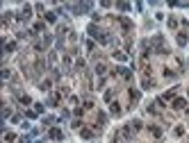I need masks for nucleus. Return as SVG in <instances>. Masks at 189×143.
I'll use <instances>...</instances> for the list:
<instances>
[{
    "label": "nucleus",
    "instance_id": "nucleus-14",
    "mask_svg": "<svg viewBox=\"0 0 189 143\" xmlns=\"http://www.w3.org/2000/svg\"><path fill=\"white\" fill-rule=\"evenodd\" d=\"M14 139H16V136H14L11 132H7V134H5V141H14Z\"/></svg>",
    "mask_w": 189,
    "mask_h": 143
},
{
    "label": "nucleus",
    "instance_id": "nucleus-16",
    "mask_svg": "<svg viewBox=\"0 0 189 143\" xmlns=\"http://www.w3.org/2000/svg\"><path fill=\"white\" fill-rule=\"evenodd\" d=\"M187 114H189V107H187Z\"/></svg>",
    "mask_w": 189,
    "mask_h": 143
},
{
    "label": "nucleus",
    "instance_id": "nucleus-10",
    "mask_svg": "<svg viewBox=\"0 0 189 143\" xmlns=\"http://www.w3.org/2000/svg\"><path fill=\"white\" fill-rule=\"evenodd\" d=\"M14 48H16V43H14V41H9V43H7V46H5V50H7V52H11V50H14Z\"/></svg>",
    "mask_w": 189,
    "mask_h": 143
},
{
    "label": "nucleus",
    "instance_id": "nucleus-2",
    "mask_svg": "<svg viewBox=\"0 0 189 143\" xmlns=\"http://www.w3.org/2000/svg\"><path fill=\"white\" fill-rule=\"evenodd\" d=\"M50 139H57V141H59V139H62V132H59L57 127H53V130H50Z\"/></svg>",
    "mask_w": 189,
    "mask_h": 143
},
{
    "label": "nucleus",
    "instance_id": "nucleus-6",
    "mask_svg": "<svg viewBox=\"0 0 189 143\" xmlns=\"http://www.w3.org/2000/svg\"><path fill=\"white\" fill-rule=\"evenodd\" d=\"M41 30H43V23H41V21H36V23L32 25V32H41Z\"/></svg>",
    "mask_w": 189,
    "mask_h": 143
},
{
    "label": "nucleus",
    "instance_id": "nucleus-8",
    "mask_svg": "<svg viewBox=\"0 0 189 143\" xmlns=\"http://www.w3.org/2000/svg\"><path fill=\"white\" fill-rule=\"evenodd\" d=\"M112 114H114V116L121 114V109H119V102H112Z\"/></svg>",
    "mask_w": 189,
    "mask_h": 143
},
{
    "label": "nucleus",
    "instance_id": "nucleus-3",
    "mask_svg": "<svg viewBox=\"0 0 189 143\" xmlns=\"http://www.w3.org/2000/svg\"><path fill=\"white\" fill-rule=\"evenodd\" d=\"M55 21H57L55 11H48V14H46V23H55Z\"/></svg>",
    "mask_w": 189,
    "mask_h": 143
},
{
    "label": "nucleus",
    "instance_id": "nucleus-4",
    "mask_svg": "<svg viewBox=\"0 0 189 143\" xmlns=\"http://www.w3.org/2000/svg\"><path fill=\"white\" fill-rule=\"evenodd\" d=\"M151 134L153 136H162V130H159L157 125H151Z\"/></svg>",
    "mask_w": 189,
    "mask_h": 143
},
{
    "label": "nucleus",
    "instance_id": "nucleus-1",
    "mask_svg": "<svg viewBox=\"0 0 189 143\" xmlns=\"http://www.w3.org/2000/svg\"><path fill=\"white\" fill-rule=\"evenodd\" d=\"M185 107H187V100H185V98H176V100H173V109H176V111H180V109H185Z\"/></svg>",
    "mask_w": 189,
    "mask_h": 143
},
{
    "label": "nucleus",
    "instance_id": "nucleus-5",
    "mask_svg": "<svg viewBox=\"0 0 189 143\" xmlns=\"http://www.w3.org/2000/svg\"><path fill=\"white\" fill-rule=\"evenodd\" d=\"M105 70H107L105 64H98V66H96V75H105Z\"/></svg>",
    "mask_w": 189,
    "mask_h": 143
},
{
    "label": "nucleus",
    "instance_id": "nucleus-17",
    "mask_svg": "<svg viewBox=\"0 0 189 143\" xmlns=\"http://www.w3.org/2000/svg\"><path fill=\"white\" fill-rule=\"evenodd\" d=\"M187 143H189V141H187Z\"/></svg>",
    "mask_w": 189,
    "mask_h": 143
},
{
    "label": "nucleus",
    "instance_id": "nucleus-9",
    "mask_svg": "<svg viewBox=\"0 0 189 143\" xmlns=\"http://www.w3.org/2000/svg\"><path fill=\"white\" fill-rule=\"evenodd\" d=\"M80 134H82V136H84V139H91V136H94V132H91V130H82V132H80Z\"/></svg>",
    "mask_w": 189,
    "mask_h": 143
},
{
    "label": "nucleus",
    "instance_id": "nucleus-15",
    "mask_svg": "<svg viewBox=\"0 0 189 143\" xmlns=\"http://www.w3.org/2000/svg\"><path fill=\"white\" fill-rule=\"evenodd\" d=\"M18 143H28V141H18Z\"/></svg>",
    "mask_w": 189,
    "mask_h": 143
},
{
    "label": "nucleus",
    "instance_id": "nucleus-11",
    "mask_svg": "<svg viewBox=\"0 0 189 143\" xmlns=\"http://www.w3.org/2000/svg\"><path fill=\"white\" fill-rule=\"evenodd\" d=\"M173 134H176V136H182V134H185V127H176Z\"/></svg>",
    "mask_w": 189,
    "mask_h": 143
},
{
    "label": "nucleus",
    "instance_id": "nucleus-13",
    "mask_svg": "<svg viewBox=\"0 0 189 143\" xmlns=\"http://www.w3.org/2000/svg\"><path fill=\"white\" fill-rule=\"evenodd\" d=\"M169 28H178V21L176 18H169Z\"/></svg>",
    "mask_w": 189,
    "mask_h": 143
},
{
    "label": "nucleus",
    "instance_id": "nucleus-7",
    "mask_svg": "<svg viewBox=\"0 0 189 143\" xmlns=\"http://www.w3.org/2000/svg\"><path fill=\"white\" fill-rule=\"evenodd\" d=\"M18 102H21V105H30L32 100H30V95H21V98H18Z\"/></svg>",
    "mask_w": 189,
    "mask_h": 143
},
{
    "label": "nucleus",
    "instance_id": "nucleus-12",
    "mask_svg": "<svg viewBox=\"0 0 189 143\" xmlns=\"http://www.w3.org/2000/svg\"><path fill=\"white\" fill-rule=\"evenodd\" d=\"M114 57H116V59H121V61H126V59H128L126 55H123V52H114Z\"/></svg>",
    "mask_w": 189,
    "mask_h": 143
}]
</instances>
